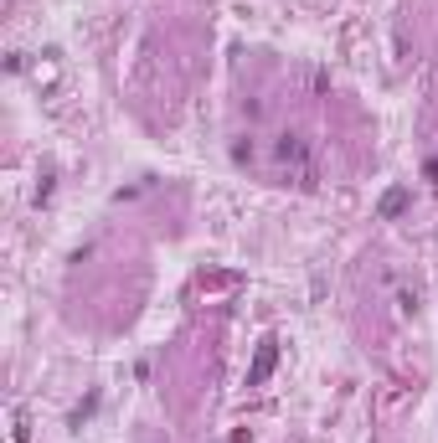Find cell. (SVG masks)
<instances>
[{
	"label": "cell",
	"instance_id": "6da1fadb",
	"mask_svg": "<svg viewBox=\"0 0 438 443\" xmlns=\"http://www.w3.org/2000/svg\"><path fill=\"white\" fill-rule=\"evenodd\" d=\"M273 155H278V165L289 170L299 186H315V160H310V145H304L299 135H283V140L273 145Z\"/></svg>",
	"mask_w": 438,
	"mask_h": 443
},
{
	"label": "cell",
	"instance_id": "7a4b0ae2",
	"mask_svg": "<svg viewBox=\"0 0 438 443\" xmlns=\"http://www.w3.org/2000/svg\"><path fill=\"white\" fill-rule=\"evenodd\" d=\"M273 366H278V340H263L258 356H253V366H248V387H263L273 376Z\"/></svg>",
	"mask_w": 438,
	"mask_h": 443
},
{
	"label": "cell",
	"instance_id": "3957f363",
	"mask_svg": "<svg viewBox=\"0 0 438 443\" xmlns=\"http://www.w3.org/2000/svg\"><path fill=\"white\" fill-rule=\"evenodd\" d=\"M407 207H412V191H407V186H387L382 202H377V217H382V222H397Z\"/></svg>",
	"mask_w": 438,
	"mask_h": 443
}]
</instances>
